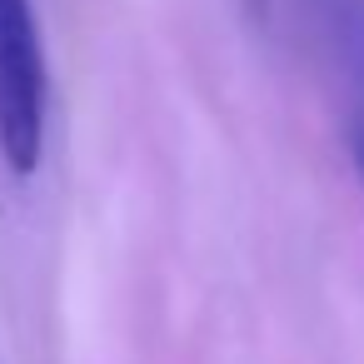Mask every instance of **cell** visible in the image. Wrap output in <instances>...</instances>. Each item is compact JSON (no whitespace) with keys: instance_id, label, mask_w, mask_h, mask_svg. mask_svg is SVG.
Listing matches in <instances>:
<instances>
[{"instance_id":"obj_1","label":"cell","mask_w":364,"mask_h":364,"mask_svg":"<svg viewBox=\"0 0 364 364\" xmlns=\"http://www.w3.org/2000/svg\"><path fill=\"white\" fill-rule=\"evenodd\" d=\"M46 150V50L31 0H0V155L31 175Z\"/></svg>"},{"instance_id":"obj_3","label":"cell","mask_w":364,"mask_h":364,"mask_svg":"<svg viewBox=\"0 0 364 364\" xmlns=\"http://www.w3.org/2000/svg\"><path fill=\"white\" fill-rule=\"evenodd\" d=\"M250 11H255V16H259V11H264V0H250Z\"/></svg>"},{"instance_id":"obj_2","label":"cell","mask_w":364,"mask_h":364,"mask_svg":"<svg viewBox=\"0 0 364 364\" xmlns=\"http://www.w3.org/2000/svg\"><path fill=\"white\" fill-rule=\"evenodd\" d=\"M354 155H359V175H364V125L354 130Z\"/></svg>"}]
</instances>
